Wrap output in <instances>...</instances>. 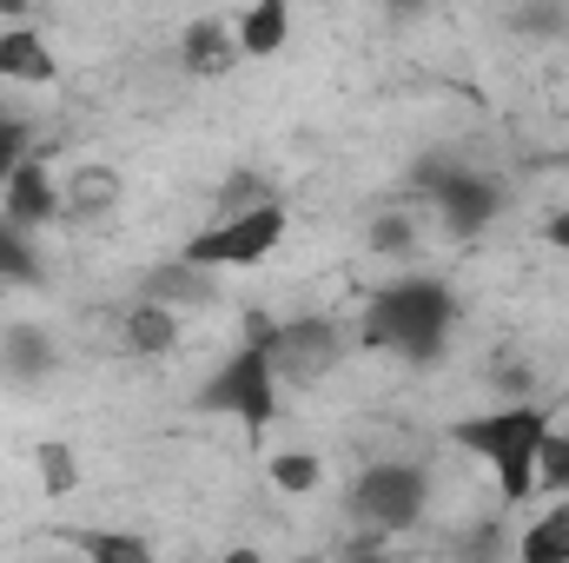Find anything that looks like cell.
<instances>
[{
	"mask_svg": "<svg viewBox=\"0 0 569 563\" xmlns=\"http://www.w3.org/2000/svg\"><path fill=\"white\" fill-rule=\"evenodd\" d=\"M550 424H557V405H543V398H497V405H483L470 418L443 424V444L477 457L497 477V497L510 511H523L537 497V451H543Z\"/></svg>",
	"mask_w": 569,
	"mask_h": 563,
	"instance_id": "cell-1",
	"label": "cell"
},
{
	"mask_svg": "<svg viewBox=\"0 0 569 563\" xmlns=\"http://www.w3.org/2000/svg\"><path fill=\"white\" fill-rule=\"evenodd\" d=\"M450 332H457V292H450V279H430V273L378 285L351 325V338L365 352H385L405 365H437L450 352Z\"/></svg>",
	"mask_w": 569,
	"mask_h": 563,
	"instance_id": "cell-2",
	"label": "cell"
},
{
	"mask_svg": "<svg viewBox=\"0 0 569 563\" xmlns=\"http://www.w3.org/2000/svg\"><path fill=\"white\" fill-rule=\"evenodd\" d=\"M192 412L206 418H232L246 437H266L284 412V385L272 372V345H266V318L246 325V338L206 372V385L192 392Z\"/></svg>",
	"mask_w": 569,
	"mask_h": 563,
	"instance_id": "cell-3",
	"label": "cell"
},
{
	"mask_svg": "<svg viewBox=\"0 0 569 563\" xmlns=\"http://www.w3.org/2000/svg\"><path fill=\"white\" fill-rule=\"evenodd\" d=\"M425 511H430V471L411 464V457H378L345 484V517L358 531L405 537V531L425 524Z\"/></svg>",
	"mask_w": 569,
	"mask_h": 563,
	"instance_id": "cell-4",
	"label": "cell"
},
{
	"mask_svg": "<svg viewBox=\"0 0 569 563\" xmlns=\"http://www.w3.org/2000/svg\"><path fill=\"white\" fill-rule=\"evenodd\" d=\"M284 233H291V206H284V192H279V199H259L246 213H212L179 253L192 266H212V273H246V266H266L279 253Z\"/></svg>",
	"mask_w": 569,
	"mask_h": 563,
	"instance_id": "cell-5",
	"label": "cell"
},
{
	"mask_svg": "<svg viewBox=\"0 0 569 563\" xmlns=\"http://www.w3.org/2000/svg\"><path fill=\"white\" fill-rule=\"evenodd\" d=\"M266 345H272V372H279L284 392H311L351 358V325L331 312H298L279 325L266 318Z\"/></svg>",
	"mask_w": 569,
	"mask_h": 563,
	"instance_id": "cell-6",
	"label": "cell"
},
{
	"mask_svg": "<svg viewBox=\"0 0 569 563\" xmlns=\"http://www.w3.org/2000/svg\"><path fill=\"white\" fill-rule=\"evenodd\" d=\"M418 199H430V213L443 219L450 239H477V233L497 226V213H503V179L483 172V166H470V159H457L450 172L430 179Z\"/></svg>",
	"mask_w": 569,
	"mask_h": 563,
	"instance_id": "cell-7",
	"label": "cell"
},
{
	"mask_svg": "<svg viewBox=\"0 0 569 563\" xmlns=\"http://www.w3.org/2000/svg\"><path fill=\"white\" fill-rule=\"evenodd\" d=\"M120 199H127V179H120L113 166L87 159V166H73V172L60 179V226H67V233H93V226H107V219L120 213Z\"/></svg>",
	"mask_w": 569,
	"mask_h": 563,
	"instance_id": "cell-8",
	"label": "cell"
},
{
	"mask_svg": "<svg viewBox=\"0 0 569 563\" xmlns=\"http://www.w3.org/2000/svg\"><path fill=\"white\" fill-rule=\"evenodd\" d=\"M0 213H7L13 226H27V233L60 226V172H53L40 152H27V159L7 172V186H0Z\"/></svg>",
	"mask_w": 569,
	"mask_h": 563,
	"instance_id": "cell-9",
	"label": "cell"
},
{
	"mask_svg": "<svg viewBox=\"0 0 569 563\" xmlns=\"http://www.w3.org/2000/svg\"><path fill=\"white\" fill-rule=\"evenodd\" d=\"M179 338H186V312H179V305L133 298V305L120 312V352H127V358H140V365L172 358V352H179Z\"/></svg>",
	"mask_w": 569,
	"mask_h": 563,
	"instance_id": "cell-10",
	"label": "cell"
},
{
	"mask_svg": "<svg viewBox=\"0 0 569 563\" xmlns=\"http://www.w3.org/2000/svg\"><path fill=\"white\" fill-rule=\"evenodd\" d=\"M239 60H246V53H239L232 20L199 13V20H186V27H179V73H192V80H226Z\"/></svg>",
	"mask_w": 569,
	"mask_h": 563,
	"instance_id": "cell-11",
	"label": "cell"
},
{
	"mask_svg": "<svg viewBox=\"0 0 569 563\" xmlns=\"http://www.w3.org/2000/svg\"><path fill=\"white\" fill-rule=\"evenodd\" d=\"M0 80L7 87H53L60 60L33 20H0Z\"/></svg>",
	"mask_w": 569,
	"mask_h": 563,
	"instance_id": "cell-12",
	"label": "cell"
},
{
	"mask_svg": "<svg viewBox=\"0 0 569 563\" xmlns=\"http://www.w3.org/2000/svg\"><path fill=\"white\" fill-rule=\"evenodd\" d=\"M140 298L179 305V312H199V305H212V298H219V273H212V266H192V259L179 253V259H166V266H152V273H146Z\"/></svg>",
	"mask_w": 569,
	"mask_h": 563,
	"instance_id": "cell-13",
	"label": "cell"
},
{
	"mask_svg": "<svg viewBox=\"0 0 569 563\" xmlns=\"http://www.w3.org/2000/svg\"><path fill=\"white\" fill-rule=\"evenodd\" d=\"M0 372L7 385H40L47 372H60V352L40 325H0Z\"/></svg>",
	"mask_w": 569,
	"mask_h": 563,
	"instance_id": "cell-14",
	"label": "cell"
},
{
	"mask_svg": "<svg viewBox=\"0 0 569 563\" xmlns=\"http://www.w3.org/2000/svg\"><path fill=\"white\" fill-rule=\"evenodd\" d=\"M232 33H239V53H246V60L284 53V40H291V0H252V7L232 20Z\"/></svg>",
	"mask_w": 569,
	"mask_h": 563,
	"instance_id": "cell-15",
	"label": "cell"
},
{
	"mask_svg": "<svg viewBox=\"0 0 569 563\" xmlns=\"http://www.w3.org/2000/svg\"><path fill=\"white\" fill-rule=\"evenodd\" d=\"M550 511H537L517 531V557L523 563H569V497H543Z\"/></svg>",
	"mask_w": 569,
	"mask_h": 563,
	"instance_id": "cell-16",
	"label": "cell"
},
{
	"mask_svg": "<svg viewBox=\"0 0 569 563\" xmlns=\"http://www.w3.org/2000/svg\"><path fill=\"white\" fill-rule=\"evenodd\" d=\"M40 279H47V266H40L33 233H27V226H13V219L0 213V292H33Z\"/></svg>",
	"mask_w": 569,
	"mask_h": 563,
	"instance_id": "cell-17",
	"label": "cell"
},
{
	"mask_svg": "<svg viewBox=\"0 0 569 563\" xmlns=\"http://www.w3.org/2000/svg\"><path fill=\"white\" fill-rule=\"evenodd\" d=\"M60 544L93 563H152V537H140V531H93V524H80V531H60Z\"/></svg>",
	"mask_w": 569,
	"mask_h": 563,
	"instance_id": "cell-18",
	"label": "cell"
},
{
	"mask_svg": "<svg viewBox=\"0 0 569 563\" xmlns=\"http://www.w3.org/2000/svg\"><path fill=\"white\" fill-rule=\"evenodd\" d=\"M33 477H40V497H73L80 491V451L67 437H40L33 444Z\"/></svg>",
	"mask_w": 569,
	"mask_h": 563,
	"instance_id": "cell-19",
	"label": "cell"
},
{
	"mask_svg": "<svg viewBox=\"0 0 569 563\" xmlns=\"http://www.w3.org/2000/svg\"><path fill=\"white\" fill-rule=\"evenodd\" d=\"M266 477H272V491L279 497H311L318 484H325V457L318 451H305V444H284L266 457Z\"/></svg>",
	"mask_w": 569,
	"mask_h": 563,
	"instance_id": "cell-20",
	"label": "cell"
},
{
	"mask_svg": "<svg viewBox=\"0 0 569 563\" xmlns=\"http://www.w3.org/2000/svg\"><path fill=\"white\" fill-rule=\"evenodd\" d=\"M365 246L378 253V259H411L418 253V219L398 206V213H378L371 219V233H365Z\"/></svg>",
	"mask_w": 569,
	"mask_h": 563,
	"instance_id": "cell-21",
	"label": "cell"
},
{
	"mask_svg": "<svg viewBox=\"0 0 569 563\" xmlns=\"http://www.w3.org/2000/svg\"><path fill=\"white\" fill-rule=\"evenodd\" d=\"M537 497H569V424H550L537 451Z\"/></svg>",
	"mask_w": 569,
	"mask_h": 563,
	"instance_id": "cell-22",
	"label": "cell"
},
{
	"mask_svg": "<svg viewBox=\"0 0 569 563\" xmlns=\"http://www.w3.org/2000/svg\"><path fill=\"white\" fill-rule=\"evenodd\" d=\"M259 199H279V186H272L266 172L239 166V172H226V179H219V192H212V213H246V206H259Z\"/></svg>",
	"mask_w": 569,
	"mask_h": 563,
	"instance_id": "cell-23",
	"label": "cell"
},
{
	"mask_svg": "<svg viewBox=\"0 0 569 563\" xmlns=\"http://www.w3.org/2000/svg\"><path fill=\"white\" fill-rule=\"evenodd\" d=\"M27 152H40V146H33V127H27L20 113H7V107H0V186H7V172H13Z\"/></svg>",
	"mask_w": 569,
	"mask_h": 563,
	"instance_id": "cell-24",
	"label": "cell"
},
{
	"mask_svg": "<svg viewBox=\"0 0 569 563\" xmlns=\"http://www.w3.org/2000/svg\"><path fill=\"white\" fill-rule=\"evenodd\" d=\"M543 239H550V246H557V253L569 259V199L557 206V213H550V219H543Z\"/></svg>",
	"mask_w": 569,
	"mask_h": 563,
	"instance_id": "cell-25",
	"label": "cell"
},
{
	"mask_svg": "<svg viewBox=\"0 0 569 563\" xmlns=\"http://www.w3.org/2000/svg\"><path fill=\"white\" fill-rule=\"evenodd\" d=\"M0 20H33V0H0Z\"/></svg>",
	"mask_w": 569,
	"mask_h": 563,
	"instance_id": "cell-26",
	"label": "cell"
},
{
	"mask_svg": "<svg viewBox=\"0 0 569 563\" xmlns=\"http://www.w3.org/2000/svg\"><path fill=\"white\" fill-rule=\"evenodd\" d=\"M391 7H425V0H391Z\"/></svg>",
	"mask_w": 569,
	"mask_h": 563,
	"instance_id": "cell-27",
	"label": "cell"
}]
</instances>
